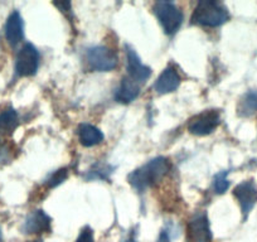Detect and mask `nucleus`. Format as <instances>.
Returning a JSON list of instances; mask_svg holds the SVG:
<instances>
[{"label":"nucleus","mask_w":257,"mask_h":242,"mask_svg":"<svg viewBox=\"0 0 257 242\" xmlns=\"http://www.w3.org/2000/svg\"><path fill=\"white\" fill-rule=\"evenodd\" d=\"M170 169L169 160L164 157L155 158L147 164L134 170L127 177L128 183L132 184L138 192H144L145 189L157 186L160 180L168 174Z\"/></svg>","instance_id":"1"},{"label":"nucleus","mask_w":257,"mask_h":242,"mask_svg":"<svg viewBox=\"0 0 257 242\" xmlns=\"http://www.w3.org/2000/svg\"><path fill=\"white\" fill-rule=\"evenodd\" d=\"M229 19L226 7L218 2H199L192 16V23L203 27H219Z\"/></svg>","instance_id":"2"},{"label":"nucleus","mask_w":257,"mask_h":242,"mask_svg":"<svg viewBox=\"0 0 257 242\" xmlns=\"http://www.w3.org/2000/svg\"><path fill=\"white\" fill-rule=\"evenodd\" d=\"M154 13L167 34L172 36L179 31L183 23V13L170 2H158L154 6Z\"/></svg>","instance_id":"3"},{"label":"nucleus","mask_w":257,"mask_h":242,"mask_svg":"<svg viewBox=\"0 0 257 242\" xmlns=\"http://www.w3.org/2000/svg\"><path fill=\"white\" fill-rule=\"evenodd\" d=\"M86 62L92 71L108 72L117 66V56L105 46L91 47L86 52Z\"/></svg>","instance_id":"4"},{"label":"nucleus","mask_w":257,"mask_h":242,"mask_svg":"<svg viewBox=\"0 0 257 242\" xmlns=\"http://www.w3.org/2000/svg\"><path fill=\"white\" fill-rule=\"evenodd\" d=\"M219 124H221V115L218 111H204L190 118L188 123V130L193 135L204 137L212 134Z\"/></svg>","instance_id":"5"},{"label":"nucleus","mask_w":257,"mask_h":242,"mask_svg":"<svg viewBox=\"0 0 257 242\" xmlns=\"http://www.w3.org/2000/svg\"><path fill=\"white\" fill-rule=\"evenodd\" d=\"M39 66V52L33 44L27 43L17 54L16 72L21 77L36 75Z\"/></svg>","instance_id":"6"},{"label":"nucleus","mask_w":257,"mask_h":242,"mask_svg":"<svg viewBox=\"0 0 257 242\" xmlns=\"http://www.w3.org/2000/svg\"><path fill=\"white\" fill-rule=\"evenodd\" d=\"M126 70H127V77L142 85L152 75V70L140 61L137 52L128 46H126Z\"/></svg>","instance_id":"7"},{"label":"nucleus","mask_w":257,"mask_h":242,"mask_svg":"<svg viewBox=\"0 0 257 242\" xmlns=\"http://www.w3.org/2000/svg\"><path fill=\"white\" fill-rule=\"evenodd\" d=\"M233 196L238 201L242 213L246 217L257 202V188L252 180H246L233 189Z\"/></svg>","instance_id":"8"},{"label":"nucleus","mask_w":257,"mask_h":242,"mask_svg":"<svg viewBox=\"0 0 257 242\" xmlns=\"http://www.w3.org/2000/svg\"><path fill=\"white\" fill-rule=\"evenodd\" d=\"M188 238L192 242H211L212 232L206 214H197L188 223Z\"/></svg>","instance_id":"9"},{"label":"nucleus","mask_w":257,"mask_h":242,"mask_svg":"<svg viewBox=\"0 0 257 242\" xmlns=\"http://www.w3.org/2000/svg\"><path fill=\"white\" fill-rule=\"evenodd\" d=\"M6 37L9 44L16 47L24 37V23L19 12H13L9 16L6 26Z\"/></svg>","instance_id":"10"},{"label":"nucleus","mask_w":257,"mask_h":242,"mask_svg":"<svg viewBox=\"0 0 257 242\" xmlns=\"http://www.w3.org/2000/svg\"><path fill=\"white\" fill-rule=\"evenodd\" d=\"M51 218L43 211H34L26 218L23 224V232L28 234L42 233L49 231Z\"/></svg>","instance_id":"11"},{"label":"nucleus","mask_w":257,"mask_h":242,"mask_svg":"<svg viewBox=\"0 0 257 242\" xmlns=\"http://www.w3.org/2000/svg\"><path fill=\"white\" fill-rule=\"evenodd\" d=\"M180 85V77L177 71L172 67L165 68L162 75L155 81L154 88L159 95H165V93L173 92L177 90Z\"/></svg>","instance_id":"12"},{"label":"nucleus","mask_w":257,"mask_h":242,"mask_svg":"<svg viewBox=\"0 0 257 242\" xmlns=\"http://www.w3.org/2000/svg\"><path fill=\"white\" fill-rule=\"evenodd\" d=\"M140 90H142V83L137 82V81L132 80V78L126 76V77L122 78L120 86L116 90L115 98L117 102H132L139 96Z\"/></svg>","instance_id":"13"},{"label":"nucleus","mask_w":257,"mask_h":242,"mask_svg":"<svg viewBox=\"0 0 257 242\" xmlns=\"http://www.w3.org/2000/svg\"><path fill=\"white\" fill-rule=\"evenodd\" d=\"M78 138L83 147H95L103 140V134L101 130L90 124H82L78 128Z\"/></svg>","instance_id":"14"},{"label":"nucleus","mask_w":257,"mask_h":242,"mask_svg":"<svg viewBox=\"0 0 257 242\" xmlns=\"http://www.w3.org/2000/svg\"><path fill=\"white\" fill-rule=\"evenodd\" d=\"M18 127V113L9 107L0 112V134H12Z\"/></svg>","instance_id":"15"},{"label":"nucleus","mask_w":257,"mask_h":242,"mask_svg":"<svg viewBox=\"0 0 257 242\" xmlns=\"http://www.w3.org/2000/svg\"><path fill=\"white\" fill-rule=\"evenodd\" d=\"M257 111V92L247 93L241 101L238 107V113L242 116L252 115Z\"/></svg>","instance_id":"16"},{"label":"nucleus","mask_w":257,"mask_h":242,"mask_svg":"<svg viewBox=\"0 0 257 242\" xmlns=\"http://www.w3.org/2000/svg\"><path fill=\"white\" fill-rule=\"evenodd\" d=\"M213 187L216 193H219V194L224 193V192L228 189L229 182L228 179H227V173H221V174H218L216 178H214Z\"/></svg>","instance_id":"17"},{"label":"nucleus","mask_w":257,"mask_h":242,"mask_svg":"<svg viewBox=\"0 0 257 242\" xmlns=\"http://www.w3.org/2000/svg\"><path fill=\"white\" fill-rule=\"evenodd\" d=\"M66 178H67V169H59L54 172L53 174H51V177L47 180V184L53 188V187H57L61 183H63Z\"/></svg>","instance_id":"18"},{"label":"nucleus","mask_w":257,"mask_h":242,"mask_svg":"<svg viewBox=\"0 0 257 242\" xmlns=\"http://www.w3.org/2000/svg\"><path fill=\"white\" fill-rule=\"evenodd\" d=\"M76 242H93L92 229H91L90 227H85V228L81 231L80 236H78L77 241Z\"/></svg>","instance_id":"19"},{"label":"nucleus","mask_w":257,"mask_h":242,"mask_svg":"<svg viewBox=\"0 0 257 242\" xmlns=\"http://www.w3.org/2000/svg\"><path fill=\"white\" fill-rule=\"evenodd\" d=\"M157 242H170L169 239V236H168V233L165 231H163L162 233H160L159 238H158Z\"/></svg>","instance_id":"20"},{"label":"nucleus","mask_w":257,"mask_h":242,"mask_svg":"<svg viewBox=\"0 0 257 242\" xmlns=\"http://www.w3.org/2000/svg\"><path fill=\"white\" fill-rule=\"evenodd\" d=\"M0 242H4V239H3V234H2V231H0Z\"/></svg>","instance_id":"21"},{"label":"nucleus","mask_w":257,"mask_h":242,"mask_svg":"<svg viewBox=\"0 0 257 242\" xmlns=\"http://www.w3.org/2000/svg\"><path fill=\"white\" fill-rule=\"evenodd\" d=\"M125 242H137V241H135V239H127V241H125Z\"/></svg>","instance_id":"22"}]
</instances>
